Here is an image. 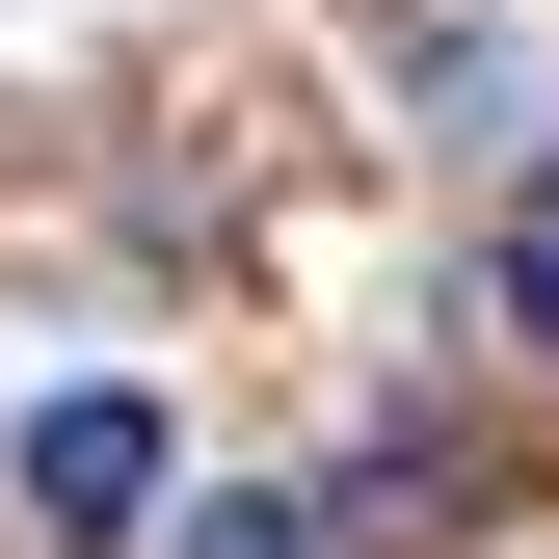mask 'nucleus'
Wrapping results in <instances>:
<instances>
[{
    "instance_id": "nucleus-1",
    "label": "nucleus",
    "mask_w": 559,
    "mask_h": 559,
    "mask_svg": "<svg viewBox=\"0 0 559 559\" xmlns=\"http://www.w3.org/2000/svg\"><path fill=\"white\" fill-rule=\"evenodd\" d=\"M160 507V400L81 373V400H27V533H133Z\"/></svg>"
},
{
    "instance_id": "nucleus-2",
    "label": "nucleus",
    "mask_w": 559,
    "mask_h": 559,
    "mask_svg": "<svg viewBox=\"0 0 559 559\" xmlns=\"http://www.w3.org/2000/svg\"><path fill=\"white\" fill-rule=\"evenodd\" d=\"M479 294H507V320L559 346V187H533V214H507V266H479Z\"/></svg>"
},
{
    "instance_id": "nucleus-3",
    "label": "nucleus",
    "mask_w": 559,
    "mask_h": 559,
    "mask_svg": "<svg viewBox=\"0 0 559 559\" xmlns=\"http://www.w3.org/2000/svg\"><path fill=\"white\" fill-rule=\"evenodd\" d=\"M187 559H320V533H294V507H214V533H187Z\"/></svg>"
}]
</instances>
